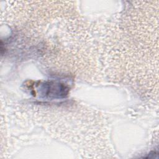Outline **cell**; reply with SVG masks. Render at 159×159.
Segmentation results:
<instances>
[{"label": "cell", "instance_id": "cell-1", "mask_svg": "<svg viewBox=\"0 0 159 159\" xmlns=\"http://www.w3.org/2000/svg\"><path fill=\"white\" fill-rule=\"evenodd\" d=\"M40 91L45 98H61L67 95L68 89L62 83L51 81L42 84L40 88Z\"/></svg>", "mask_w": 159, "mask_h": 159}]
</instances>
